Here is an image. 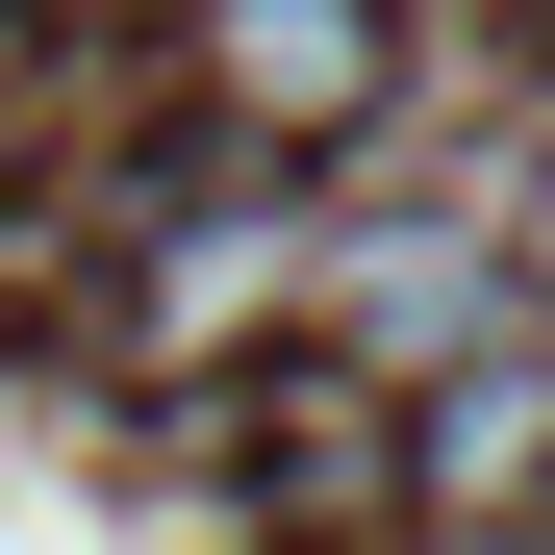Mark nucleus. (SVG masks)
Listing matches in <instances>:
<instances>
[{
	"label": "nucleus",
	"mask_w": 555,
	"mask_h": 555,
	"mask_svg": "<svg viewBox=\"0 0 555 555\" xmlns=\"http://www.w3.org/2000/svg\"><path fill=\"white\" fill-rule=\"evenodd\" d=\"M379 454H404V505H429V530H530V505H555V353H530V328H480L454 379H404V404H379Z\"/></svg>",
	"instance_id": "3"
},
{
	"label": "nucleus",
	"mask_w": 555,
	"mask_h": 555,
	"mask_svg": "<svg viewBox=\"0 0 555 555\" xmlns=\"http://www.w3.org/2000/svg\"><path fill=\"white\" fill-rule=\"evenodd\" d=\"M505 328H530V353H555V278H530V304H505Z\"/></svg>",
	"instance_id": "5"
},
{
	"label": "nucleus",
	"mask_w": 555,
	"mask_h": 555,
	"mask_svg": "<svg viewBox=\"0 0 555 555\" xmlns=\"http://www.w3.org/2000/svg\"><path fill=\"white\" fill-rule=\"evenodd\" d=\"M379 76H404L379 0H203V127H228V152H328V127H379Z\"/></svg>",
	"instance_id": "4"
},
{
	"label": "nucleus",
	"mask_w": 555,
	"mask_h": 555,
	"mask_svg": "<svg viewBox=\"0 0 555 555\" xmlns=\"http://www.w3.org/2000/svg\"><path fill=\"white\" fill-rule=\"evenodd\" d=\"M304 304H328V379L353 404H404V379H454L530 278H505V203L454 177V203H353V228H304Z\"/></svg>",
	"instance_id": "1"
},
{
	"label": "nucleus",
	"mask_w": 555,
	"mask_h": 555,
	"mask_svg": "<svg viewBox=\"0 0 555 555\" xmlns=\"http://www.w3.org/2000/svg\"><path fill=\"white\" fill-rule=\"evenodd\" d=\"M253 304H304V203H278V152H203L127 253V353H228Z\"/></svg>",
	"instance_id": "2"
}]
</instances>
